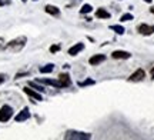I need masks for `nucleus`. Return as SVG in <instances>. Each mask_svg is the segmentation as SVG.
I'll return each instance as SVG.
<instances>
[{"instance_id": "obj_11", "label": "nucleus", "mask_w": 154, "mask_h": 140, "mask_svg": "<svg viewBox=\"0 0 154 140\" xmlns=\"http://www.w3.org/2000/svg\"><path fill=\"white\" fill-rule=\"evenodd\" d=\"M57 79H59V82L61 83L63 87H70L72 86V77H70L69 73H60Z\"/></svg>"}, {"instance_id": "obj_8", "label": "nucleus", "mask_w": 154, "mask_h": 140, "mask_svg": "<svg viewBox=\"0 0 154 140\" xmlns=\"http://www.w3.org/2000/svg\"><path fill=\"white\" fill-rule=\"evenodd\" d=\"M106 54H101V53H99V54H93V56L88 59V64L90 66H99V64H101L103 62H106Z\"/></svg>"}, {"instance_id": "obj_1", "label": "nucleus", "mask_w": 154, "mask_h": 140, "mask_svg": "<svg viewBox=\"0 0 154 140\" xmlns=\"http://www.w3.org/2000/svg\"><path fill=\"white\" fill-rule=\"evenodd\" d=\"M26 43H27V39L24 37V36H20V37H17V39H14V40H11V42H9L7 45L5 46L6 49H9L10 51H20L26 46Z\"/></svg>"}, {"instance_id": "obj_12", "label": "nucleus", "mask_w": 154, "mask_h": 140, "mask_svg": "<svg viewBox=\"0 0 154 140\" xmlns=\"http://www.w3.org/2000/svg\"><path fill=\"white\" fill-rule=\"evenodd\" d=\"M94 16L97 17L99 20H106V19H110L111 17V13L106 10L104 7H99V9L96 10V13H94Z\"/></svg>"}, {"instance_id": "obj_9", "label": "nucleus", "mask_w": 154, "mask_h": 140, "mask_svg": "<svg viewBox=\"0 0 154 140\" xmlns=\"http://www.w3.org/2000/svg\"><path fill=\"white\" fill-rule=\"evenodd\" d=\"M111 57L113 59H121V60H127V59H130L131 57V53L130 51H126V50H114L111 53Z\"/></svg>"}, {"instance_id": "obj_22", "label": "nucleus", "mask_w": 154, "mask_h": 140, "mask_svg": "<svg viewBox=\"0 0 154 140\" xmlns=\"http://www.w3.org/2000/svg\"><path fill=\"white\" fill-rule=\"evenodd\" d=\"M7 5H10V0H0V7L7 6Z\"/></svg>"}, {"instance_id": "obj_25", "label": "nucleus", "mask_w": 154, "mask_h": 140, "mask_svg": "<svg viewBox=\"0 0 154 140\" xmlns=\"http://www.w3.org/2000/svg\"><path fill=\"white\" fill-rule=\"evenodd\" d=\"M150 13H153V14H154V6H151V7H150Z\"/></svg>"}, {"instance_id": "obj_24", "label": "nucleus", "mask_w": 154, "mask_h": 140, "mask_svg": "<svg viewBox=\"0 0 154 140\" xmlns=\"http://www.w3.org/2000/svg\"><path fill=\"white\" fill-rule=\"evenodd\" d=\"M86 20H87V22H91L93 19H91V17H90V16H86Z\"/></svg>"}, {"instance_id": "obj_19", "label": "nucleus", "mask_w": 154, "mask_h": 140, "mask_svg": "<svg viewBox=\"0 0 154 140\" xmlns=\"http://www.w3.org/2000/svg\"><path fill=\"white\" fill-rule=\"evenodd\" d=\"M79 87H87V86H93L96 84V80L93 79H86V80H83V82H79Z\"/></svg>"}, {"instance_id": "obj_5", "label": "nucleus", "mask_w": 154, "mask_h": 140, "mask_svg": "<svg viewBox=\"0 0 154 140\" xmlns=\"http://www.w3.org/2000/svg\"><path fill=\"white\" fill-rule=\"evenodd\" d=\"M137 32L140 34H143V36H150V34L154 33V26L147 24V23H141V24H138Z\"/></svg>"}, {"instance_id": "obj_17", "label": "nucleus", "mask_w": 154, "mask_h": 140, "mask_svg": "<svg viewBox=\"0 0 154 140\" xmlns=\"http://www.w3.org/2000/svg\"><path fill=\"white\" fill-rule=\"evenodd\" d=\"M42 74H47V73H51L54 70V64L53 63H49V64H46V66H42V67L38 69Z\"/></svg>"}, {"instance_id": "obj_13", "label": "nucleus", "mask_w": 154, "mask_h": 140, "mask_svg": "<svg viewBox=\"0 0 154 140\" xmlns=\"http://www.w3.org/2000/svg\"><path fill=\"white\" fill-rule=\"evenodd\" d=\"M84 50V43H82V42H79V43H76L74 46H72L70 49H69V54L70 56H76V54H79L80 51H83Z\"/></svg>"}, {"instance_id": "obj_26", "label": "nucleus", "mask_w": 154, "mask_h": 140, "mask_svg": "<svg viewBox=\"0 0 154 140\" xmlns=\"http://www.w3.org/2000/svg\"><path fill=\"white\" fill-rule=\"evenodd\" d=\"M150 74H151V77H154V67L151 69V72H150Z\"/></svg>"}, {"instance_id": "obj_2", "label": "nucleus", "mask_w": 154, "mask_h": 140, "mask_svg": "<svg viewBox=\"0 0 154 140\" xmlns=\"http://www.w3.org/2000/svg\"><path fill=\"white\" fill-rule=\"evenodd\" d=\"M66 140H88L91 139L90 133H84V132H76V130H69L64 135Z\"/></svg>"}, {"instance_id": "obj_16", "label": "nucleus", "mask_w": 154, "mask_h": 140, "mask_svg": "<svg viewBox=\"0 0 154 140\" xmlns=\"http://www.w3.org/2000/svg\"><path fill=\"white\" fill-rule=\"evenodd\" d=\"M110 30L114 32L116 34H124V32H126V29H124V26H121V23L120 24H111Z\"/></svg>"}, {"instance_id": "obj_7", "label": "nucleus", "mask_w": 154, "mask_h": 140, "mask_svg": "<svg viewBox=\"0 0 154 140\" xmlns=\"http://www.w3.org/2000/svg\"><path fill=\"white\" fill-rule=\"evenodd\" d=\"M23 92H24L27 96H30L32 99H34V100H38V101L43 100V96H42V93H40V92H37V90L32 89L30 86H26V87L23 89Z\"/></svg>"}, {"instance_id": "obj_29", "label": "nucleus", "mask_w": 154, "mask_h": 140, "mask_svg": "<svg viewBox=\"0 0 154 140\" xmlns=\"http://www.w3.org/2000/svg\"><path fill=\"white\" fill-rule=\"evenodd\" d=\"M120 2H121V0H120Z\"/></svg>"}, {"instance_id": "obj_27", "label": "nucleus", "mask_w": 154, "mask_h": 140, "mask_svg": "<svg viewBox=\"0 0 154 140\" xmlns=\"http://www.w3.org/2000/svg\"><path fill=\"white\" fill-rule=\"evenodd\" d=\"M143 2H146V3H151L153 0H143Z\"/></svg>"}, {"instance_id": "obj_10", "label": "nucleus", "mask_w": 154, "mask_h": 140, "mask_svg": "<svg viewBox=\"0 0 154 140\" xmlns=\"http://www.w3.org/2000/svg\"><path fill=\"white\" fill-rule=\"evenodd\" d=\"M144 77H146V72H144L143 69H137L128 77V82H141V80H144Z\"/></svg>"}, {"instance_id": "obj_23", "label": "nucleus", "mask_w": 154, "mask_h": 140, "mask_svg": "<svg viewBox=\"0 0 154 140\" xmlns=\"http://www.w3.org/2000/svg\"><path fill=\"white\" fill-rule=\"evenodd\" d=\"M5 80H6V74H3V73H0V84H2V83H5Z\"/></svg>"}, {"instance_id": "obj_20", "label": "nucleus", "mask_w": 154, "mask_h": 140, "mask_svg": "<svg viewBox=\"0 0 154 140\" xmlns=\"http://www.w3.org/2000/svg\"><path fill=\"white\" fill-rule=\"evenodd\" d=\"M130 20H134V16H133L131 13H124V14H121V17H120V23L130 22Z\"/></svg>"}, {"instance_id": "obj_14", "label": "nucleus", "mask_w": 154, "mask_h": 140, "mask_svg": "<svg viewBox=\"0 0 154 140\" xmlns=\"http://www.w3.org/2000/svg\"><path fill=\"white\" fill-rule=\"evenodd\" d=\"M44 10H46V13H49V14H51V16H60V9L57 7V6H53V5H46V7H44Z\"/></svg>"}, {"instance_id": "obj_4", "label": "nucleus", "mask_w": 154, "mask_h": 140, "mask_svg": "<svg viewBox=\"0 0 154 140\" xmlns=\"http://www.w3.org/2000/svg\"><path fill=\"white\" fill-rule=\"evenodd\" d=\"M30 110H29V107H24V109H22L20 112L17 113L16 116H14V120H16L17 123H22V122H26V120H29L30 119Z\"/></svg>"}, {"instance_id": "obj_21", "label": "nucleus", "mask_w": 154, "mask_h": 140, "mask_svg": "<svg viewBox=\"0 0 154 140\" xmlns=\"http://www.w3.org/2000/svg\"><path fill=\"white\" fill-rule=\"evenodd\" d=\"M60 49H61L60 45H53V46H50V53H53V54H54V53H57V51L60 50Z\"/></svg>"}, {"instance_id": "obj_15", "label": "nucleus", "mask_w": 154, "mask_h": 140, "mask_svg": "<svg viewBox=\"0 0 154 140\" xmlns=\"http://www.w3.org/2000/svg\"><path fill=\"white\" fill-rule=\"evenodd\" d=\"M29 86L32 87V89H34V90H37V92H40V93H44L46 92V87H44L42 83H38V82H29Z\"/></svg>"}, {"instance_id": "obj_18", "label": "nucleus", "mask_w": 154, "mask_h": 140, "mask_svg": "<svg viewBox=\"0 0 154 140\" xmlns=\"http://www.w3.org/2000/svg\"><path fill=\"white\" fill-rule=\"evenodd\" d=\"M91 11H93V6L88 5V3H84L82 6V9H80V14H88Z\"/></svg>"}, {"instance_id": "obj_6", "label": "nucleus", "mask_w": 154, "mask_h": 140, "mask_svg": "<svg viewBox=\"0 0 154 140\" xmlns=\"http://www.w3.org/2000/svg\"><path fill=\"white\" fill-rule=\"evenodd\" d=\"M36 82H38V83L42 84H47V86H53V87H56V89H63V86H61V83L59 82V79L56 80V79H36Z\"/></svg>"}, {"instance_id": "obj_3", "label": "nucleus", "mask_w": 154, "mask_h": 140, "mask_svg": "<svg viewBox=\"0 0 154 140\" xmlns=\"http://www.w3.org/2000/svg\"><path fill=\"white\" fill-rule=\"evenodd\" d=\"M13 107L9 106V104H3V106L0 107V122H9L11 117H13Z\"/></svg>"}, {"instance_id": "obj_28", "label": "nucleus", "mask_w": 154, "mask_h": 140, "mask_svg": "<svg viewBox=\"0 0 154 140\" xmlns=\"http://www.w3.org/2000/svg\"><path fill=\"white\" fill-rule=\"evenodd\" d=\"M33 2H37V0H33Z\"/></svg>"}]
</instances>
